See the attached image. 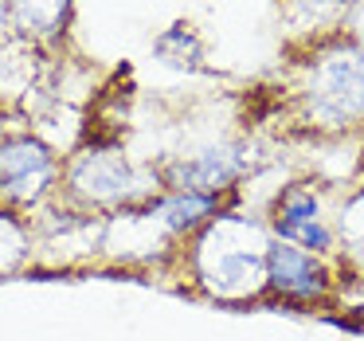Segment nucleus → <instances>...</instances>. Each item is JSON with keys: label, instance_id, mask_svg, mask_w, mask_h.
I'll return each mask as SVG.
<instances>
[{"label": "nucleus", "instance_id": "obj_9", "mask_svg": "<svg viewBox=\"0 0 364 341\" xmlns=\"http://www.w3.org/2000/svg\"><path fill=\"white\" fill-rule=\"evenodd\" d=\"M157 220L168 236H184V231H196L200 224H208L215 216V196H200V192H176V196L161 200Z\"/></svg>", "mask_w": 364, "mask_h": 341}, {"label": "nucleus", "instance_id": "obj_11", "mask_svg": "<svg viewBox=\"0 0 364 341\" xmlns=\"http://www.w3.org/2000/svg\"><path fill=\"white\" fill-rule=\"evenodd\" d=\"M157 56L165 59V63H176V67L188 63L192 67V59H200V43H196V36L181 24V28H173V32H165L157 40Z\"/></svg>", "mask_w": 364, "mask_h": 341}, {"label": "nucleus", "instance_id": "obj_5", "mask_svg": "<svg viewBox=\"0 0 364 341\" xmlns=\"http://www.w3.org/2000/svg\"><path fill=\"white\" fill-rule=\"evenodd\" d=\"M267 278H270L274 290L290 294V298H321V294L329 290V275H325V267L298 243H270Z\"/></svg>", "mask_w": 364, "mask_h": 341}, {"label": "nucleus", "instance_id": "obj_12", "mask_svg": "<svg viewBox=\"0 0 364 341\" xmlns=\"http://www.w3.org/2000/svg\"><path fill=\"white\" fill-rule=\"evenodd\" d=\"M341 239H345L348 255L364 267V192L345 204V216H341Z\"/></svg>", "mask_w": 364, "mask_h": 341}, {"label": "nucleus", "instance_id": "obj_7", "mask_svg": "<svg viewBox=\"0 0 364 341\" xmlns=\"http://www.w3.org/2000/svg\"><path fill=\"white\" fill-rule=\"evenodd\" d=\"M243 173V157L231 149H208L200 157H188L173 169L176 192H200V196H215L220 189L235 184V177Z\"/></svg>", "mask_w": 364, "mask_h": 341}, {"label": "nucleus", "instance_id": "obj_3", "mask_svg": "<svg viewBox=\"0 0 364 341\" xmlns=\"http://www.w3.org/2000/svg\"><path fill=\"white\" fill-rule=\"evenodd\" d=\"M63 189L71 200L79 204H95V208H110L141 196V184H137V173L129 169V161L122 157V149L114 145H90V149L75 153L71 165L63 173Z\"/></svg>", "mask_w": 364, "mask_h": 341}, {"label": "nucleus", "instance_id": "obj_4", "mask_svg": "<svg viewBox=\"0 0 364 341\" xmlns=\"http://www.w3.org/2000/svg\"><path fill=\"white\" fill-rule=\"evenodd\" d=\"M55 181V153L40 137H0V204L4 208H36L51 196Z\"/></svg>", "mask_w": 364, "mask_h": 341}, {"label": "nucleus", "instance_id": "obj_8", "mask_svg": "<svg viewBox=\"0 0 364 341\" xmlns=\"http://www.w3.org/2000/svg\"><path fill=\"white\" fill-rule=\"evenodd\" d=\"M75 0H12V28L28 40H48L67 28Z\"/></svg>", "mask_w": 364, "mask_h": 341}, {"label": "nucleus", "instance_id": "obj_13", "mask_svg": "<svg viewBox=\"0 0 364 341\" xmlns=\"http://www.w3.org/2000/svg\"><path fill=\"white\" fill-rule=\"evenodd\" d=\"M294 9L306 20H329V16L348 9V0H294Z\"/></svg>", "mask_w": 364, "mask_h": 341}, {"label": "nucleus", "instance_id": "obj_14", "mask_svg": "<svg viewBox=\"0 0 364 341\" xmlns=\"http://www.w3.org/2000/svg\"><path fill=\"white\" fill-rule=\"evenodd\" d=\"M353 32H356V43H360V51H364V0L356 4V12H353Z\"/></svg>", "mask_w": 364, "mask_h": 341}, {"label": "nucleus", "instance_id": "obj_2", "mask_svg": "<svg viewBox=\"0 0 364 341\" xmlns=\"http://www.w3.org/2000/svg\"><path fill=\"white\" fill-rule=\"evenodd\" d=\"M306 110L317 126H353L364 118V51L353 43L329 48L314 59L306 87Z\"/></svg>", "mask_w": 364, "mask_h": 341}, {"label": "nucleus", "instance_id": "obj_1", "mask_svg": "<svg viewBox=\"0 0 364 341\" xmlns=\"http://www.w3.org/2000/svg\"><path fill=\"white\" fill-rule=\"evenodd\" d=\"M267 236L243 216H215L196 243V275L215 298H255L267 278Z\"/></svg>", "mask_w": 364, "mask_h": 341}, {"label": "nucleus", "instance_id": "obj_15", "mask_svg": "<svg viewBox=\"0 0 364 341\" xmlns=\"http://www.w3.org/2000/svg\"><path fill=\"white\" fill-rule=\"evenodd\" d=\"M12 24V0H0V32Z\"/></svg>", "mask_w": 364, "mask_h": 341}, {"label": "nucleus", "instance_id": "obj_6", "mask_svg": "<svg viewBox=\"0 0 364 341\" xmlns=\"http://www.w3.org/2000/svg\"><path fill=\"white\" fill-rule=\"evenodd\" d=\"M274 228L282 239L298 247H309V251H325L333 243L329 228L317 220V196L301 184H290L282 196L274 200Z\"/></svg>", "mask_w": 364, "mask_h": 341}, {"label": "nucleus", "instance_id": "obj_10", "mask_svg": "<svg viewBox=\"0 0 364 341\" xmlns=\"http://www.w3.org/2000/svg\"><path fill=\"white\" fill-rule=\"evenodd\" d=\"M32 255V236H28V224L20 220L12 208L0 204V278L20 271Z\"/></svg>", "mask_w": 364, "mask_h": 341}]
</instances>
